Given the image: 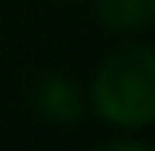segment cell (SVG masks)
<instances>
[{"label":"cell","instance_id":"cell-1","mask_svg":"<svg viewBox=\"0 0 155 151\" xmlns=\"http://www.w3.org/2000/svg\"><path fill=\"white\" fill-rule=\"evenodd\" d=\"M93 106L117 127H148L155 120V52L148 45L114 52L93 79Z\"/></svg>","mask_w":155,"mask_h":151},{"label":"cell","instance_id":"cell-2","mask_svg":"<svg viewBox=\"0 0 155 151\" xmlns=\"http://www.w3.org/2000/svg\"><path fill=\"white\" fill-rule=\"evenodd\" d=\"M31 103L45 120H55V124H76L83 117V96H79L76 83H69L66 76H55V72L41 76L35 83Z\"/></svg>","mask_w":155,"mask_h":151},{"label":"cell","instance_id":"cell-3","mask_svg":"<svg viewBox=\"0 0 155 151\" xmlns=\"http://www.w3.org/2000/svg\"><path fill=\"white\" fill-rule=\"evenodd\" d=\"M93 4L97 17L110 31H138L155 17V0H93Z\"/></svg>","mask_w":155,"mask_h":151},{"label":"cell","instance_id":"cell-4","mask_svg":"<svg viewBox=\"0 0 155 151\" xmlns=\"http://www.w3.org/2000/svg\"><path fill=\"white\" fill-rule=\"evenodd\" d=\"M97 151H152V148L141 144V141H114V144H104Z\"/></svg>","mask_w":155,"mask_h":151}]
</instances>
